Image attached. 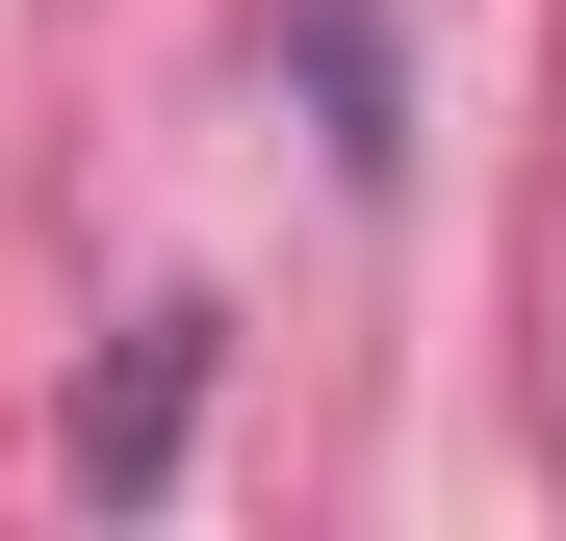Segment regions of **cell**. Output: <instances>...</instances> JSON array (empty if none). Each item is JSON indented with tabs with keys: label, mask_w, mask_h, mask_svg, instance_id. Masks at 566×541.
Returning a JSON list of instances; mask_svg holds the SVG:
<instances>
[{
	"label": "cell",
	"mask_w": 566,
	"mask_h": 541,
	"mask_svg": "<svg viewBox=\"0 0 566 541\" xmlns=\"http://www.w3.org/2000/svg\"><path fill=\"white\" fill-rule=\"evenodd\" d=\"M180 413H207V310H155V335L104 361V413H77V490H104V516H129V490L180 465Z\"/></svg>",
	"instance_id": "6da1fadb"
},
{
	"label": "cell",
	"mask_w": 566,
	"mask_h": 541,
	"mask_svg": "<svg viewBox=\"0 0 566 541\" xmlns=\"http://www.w3.org/2000/svg\"><path fill=\"white\" fill-rule=\"evenodd\" d=\"M310 52H335V180H387L412 129H387V0H310Z\"/></svg>",
	"instance_id": "7a4b0ae2"
}]
</instances>
